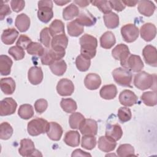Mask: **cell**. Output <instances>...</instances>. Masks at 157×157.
I'll return each mask as SVG.
<instances>
[{
  "mask_svg": "<svg viewBox=\"0 0 157 157\" xmlns=\"http://www.w3.org/2000/svg\"><path fill=\"white\" fill-rule=\"evenodd\" d=\"M13 61L7 55L0 56V73L1 75H8L11 72Z\"/></svg>",
  "mask_w": 157,
  "mask_h": 157,
  "instance_id": "31",
  "label": "cell"
},
{
  "mask_svg": "<svg viewBox=\"0 0 157 157\" xmlns=\"http://www.w3.org/2000/svg\"><path fill=\"white\" fill-rule=\"evenodd\" d=\"M80 55L86 58L91 59L96 54V47L98 46L97 39L90 34H83L80 38Z\"/></svg>",
  "mask_w": 157,
  "mask_h": 157,
  "instance_id": "1",
  "label": "cell"
},
{
  "mask_svg": "<svg viewBox=\"0 0 157 157\" xmlns=\"http://www.w3.org/2000/svg\"><path fill=\"white\" fill-rule=\"evenodd\" d=\"M63 132V131L60 124L53 121L49 123V126L46 132L49 139L54 141H58L60 140Z\"/></svg>",
  "mask_w": 157,
  "mask_h": 157,
  "instance_id": "20",
  "label": "cell"
},
{
  "mask_svg": "<svg viewBox=\"0 0 157 157\" xmlns=\"http://www.w3.org/2000/svg\"><path fill=\"white\" fill-rule=\"evenodd\" d=\"M17 107V102L12 98H6L0 102V115L7 116L15 112Z\"/></svg>",
  "mask_w": 157,
  "mask_h": 157,
  "instance_id": "9",
  "label": "cell"
},
{
  "mask_svg": "<svg viewBox=\"0 0 157 157\" xmlns=\"http://www.w3.org/2000/svg\"><path fill=\"white\" fill-rule=\"evenodd\" d=\"M104 24L109 29H114L119 25V17L118 15L112 12H110L103 16Z\"/></svg>",
  "mask_w": 157,
  "mask_h": 157,
  "instance_id": "32",
  "label": "cell"
},
{
  "mask_svg": "<svg viewBox=\"0 0 157 157\" xmlns=\"http://www.w3.org/2000/svg\"><path fill=\"white\" fill-rule=\"evenodd\" d=\"M66 54L65 50H55L53 48H45L44 54L40 56L41 63L44 65L50 66L57 60L61 59Z\"/></svg>",
  "mask_w": 157,
  "mask_h": 157,
  "instance_id": "6",
  "label": "cell"
},
{
  "mask_svg": "<svg viewBox=\"0 0 157 157\" xmlns=\"http://www.w3.org/2000/svg\"><path fill=\"white\" fill-rule=\"evenodd\" d=\"M101 84L100 76L95 73L87 74L84 79V85L86 88L90 90H95L99 88Z\"/></svg>",
  "mask_w": 157,
  "mask_h": 157,
  "instance_id": "22",
  "label": "cell"
},
{
  "mask_svg": "<svg viewBox=\"0 0 157 157\" xmlns=\"http://www.w3.org/2000/svg\"><path fill=\"white\" fill-rule=\"evenodd\" d=\"M71 1H55L54 2L55 4H56L58 6H64L69 2H70Z\"/></svg>",
  "mask_w": 157,
  "mask_h": 157,
  "instance_id": "58",
  "label": "cell"
},
{
  "mask_svg": "<svg viewBox=\"0 0 157 157\" xmlns=\"http://www.w3.org/2000/svg\"><path fill=\"white\" fill-rule=\"evenodd\" d=\"M74 3L77 4L80 7H85L90 4V1H74Z\"/></svg>",
  "mask_w": 157,
  "mask_h": 157,
  "instance_id": "56",
  "label": "cell"
},
{
  "mask_svg": "<svg viewBox=\"0 0 157 157\" xmlns=\"http://www.w3.org/2000/svg\"><path fill=\"white\" fill-rule=\"evenodd\" d=\"M79 14V9L74 4L72 3L66 7L63 10V18L65 20H70L77 17Z\"/></svg>",
  "mask_w": 157,
  "mask_h": 157,
  "instance_id": "35",
  "label": "cell"
},
{
  "mask_svg": "<svg viewBox=\"0 0 157 157\" xmlns=\"http://www.w3.org/2000/svg\"><path fill=\"white\" fill-rule=\"evenodd\" d=\"M142 55L145 62L151 66H157V52L156 47L151 45H146L142 50Z\"/></svg>",
  "mask_w": 157,
  "mask_h": 157,
  "instance_id": "11",
  "label": "cell"
},
{
  "mask_svg": "<svg viewBox=\"0 0 157 157\" xmlns=\"http://www.w3.org/2000/svg\"><path fill=\"white\" fill-rule=\"evenodd\" d=\"M80 136L77 131H69L64 136V142L70 147H77L80 144Z\"/></svg>",
  "mask_w": 157,
  "mask_h": 157,
  "instance_id": "30",
  "label": "cell"
},
{
  "mask_svg": "<svg viewBox=\"0 0 157 157\" xmlns=\"http://www.w3.org/2000/svg\"><path fill=\"white\" fill-rule=\"evenodd\" d=\"M26 51L29 55L41 56L44 53L45 48L42 44L38 42H32L27 47Z\"/></svg>",
  "mask_w": 157,
  "mask_h": 157,
  "instance_id": "41",
  "label": "cell"
},
{
  "mask_svg": "<svg viewBox=\"0 0 157 157\" xmlns=\"http://www.w3.org/2000/svg\"><path fill=\"white\" fill-rule=\"evenodd\" d=\"M79 129L83 136H96L98 132V123L94 120L85 118Z\"/></svg>",
  "mask_w": 157,
  "mask_h": 157,
  "instance_id": "10",
  "label": "cell"
},
{
  "mask_svg": "<svg viewBox=\"0 0 157 157\" xmlns=\"http://www.w3.org/2000/svg\"><path fill=\"white\" fill-rule=\"evenodd\" d=\"M98 146L100 150L104 152H110L115 150L117 142L107 136H101L98 139Z\"/></svg>",
  "mask_w": 157,
  "mask_h": 157,
  "instance_id": "17",
  "label": "cell"
},
{
  "mask_svg": "<svg viewBox=\"0 0 157 157\" xmlns=\"http://www.w3.org/2000/svg\"><path fill=\"white\" fill-rule=\"evenodd\" d=\"M56 91L61 96H71L74 91V83L67 78H61L58 82Z\"/></svg>",
  "mask_w": 157,
  "mask_h": 157,
  "instance_id": "12",
  "label": "cell"
},
{
  "mask_svg": "<svg viewBox=\"0 0 157 157\" xmlns=\"http://www.w3.org/2000/svg\"><path fill=\"white\" fill-rule=\"evenodd\" d=\"M32 42L31 39L26 35H21L17 41L16 45L23 49H26L28 45Z\"/></svg>",
  "mask_w": 157,
  "mask_h": 157,
  "instance_id": "51",
  "label": "cell"
},
{
  "mask_svg": "<svg viewBox=\"0 0 157 157\" xmlns=\"http://www.w3.org/2000/svg\"><path fill=\"white\" fill-rule=\"evenodd\" d=\"M4 1H1L0 6V19L1 20H4V18L11 13V10L8 4L4 3Z\"/></svg>",
  "mask_w": 157,
  "mask_h": 157,
  "instance_id": "52",
  "label": "cell"
},
{
  "mask_svg": "<svg viewBox=\"0 0 157 157\" xmlns=\"http://www.w3.org/2000/svg\"><path fill=\"white\" fill-rule=\"evenodd\" d=\"M116 43V39L111 31L105 32L100 37L101 47L105 49L111 48Z\"/></svg>",
  "mask_w": 157,
  "mask_h": 157,
  "instance_id": "29",
  "label": "cell"
},
{
  "mask_svg": "<svg viewBox=\"0 0 157 157\" xmlns=\"http://www.w3.org/2000/svg\"><path fill=\"white\" fill-rule=\"evenodd\" d=\"M67 32L72 37H78L84 31V26L80 25L75 20L67 24Z\"/></svg>",
  "mask_w": 157,
  "mask_h": 157,
  "instance_id": "33",
  "label": "cell"
},
{
  "mask_svg": "<svg viewBox=\"0 0 157 157\" xmlns=\"http://www.w3.org/2000/svg\"><path fill=\"white\" fill-rule=\"evenodd\" d=\"M99 94L101 97L104 99H113L116 97L117 94V86L113 84L104 85L101 88Z\"/></svg>",
  "mask_w": 157,
  "mask_h": 157,
  "instance_id": "27",
  "label": "cell"
},
{
  "mask_svg": "<svg viewBox=\"0 0 157 157\" xmlns=\"http://www.w3.org/2000/svg\"><path fill=\"white\" fill-rule=\"evenodd\" d=\"M30 18L25 13H20L15 18V25L21 33L26 32L30 26Z\"/></svg>",
  "mask_w": 157,
  "mask_h": 157,
  "instance_id": "24",
  "label": "cell"
},
{
  "mask_svg": "<svg viewBox=\"0 0 157 157\" xmlns=\"http://www.w3.org/2000/svg\"><path fill=\"white\" fill-rule=\"evenodd\" d=\"M75 65L78 71L81 72H85L88 70L91 65V59L85 58L80 55L77 56L75 59Z\"/></svg>",
  "mask_w": 157,
  "mask_h": 157,
  "instance_id": "43",
  "label": "cell"
},
{
  "mask_svg": "<svg viewBox=\"0 0 157 157\" xmlns=\"http://www.w3.org/2000/svg\"><path fill=\"white\" fill-rule=\"evenodd\" d=\"M105 136L117 141L122 137L123 130L118 124H108L105 130Z\"/></svg>",
  "mask_w": 157,
  "mask_h": 157,
  "instance_id": "28",
  "label": "cell"
},
{
  "mask_svg": "<svg viewBox=\"0 0 157 157\" xmlns=\"http://www.w3.org/2000/svg\"><path fill=\"white\" fill-rule=\"evenodd\" d=\"M139 1H122V2L125 5L129 7H134L137 3Z\"/></svg>",
  "mask_w": 157,
  "mask_h": 157,
  "instance_id": "57",
  "label": "cell"
},
{
  "mask_svg": "<svg viewBox=\"0 0 157 157\" xmlns=\"http://www.w3.org/2000/svg\"><path fill=\"white\" fill-rule=\"evenodd\" d=\"M19 117L24 120H28L34 115V109L31 105L28 104H22L20 106L18 110Z\"/></svg>",
  "mask_w": 157,
  "mask_h": 157,
  "instance_id": "38",
  "label": "cell"
},
{
  "mask_svg": "<svg viewBox=\"0 0 157 157\" xmlns=\"http://www.w3.org/2000/svg\"><path fill=\"white\" fill-rule=\"evenodd\" d=\"M141 37L147 42L152 40L156 36V28L154 24L147 23L144 24L140 29Z\"/></svg>",
  "mask_w": 157,
  "mask_h": 157,
  "instance_id": "15",
  "label": "cell"
},
{
  "mask_svg": "<svg viewBox=\"0 0 157 157\" xmlns=\"http://www.w3.org/2000/svg\"><path fill=\"white\" fill-rule=\"evenodd\" d=\"M137 4V9L139 12L146 17L151 16L156 9L155 4L149 0L139 1Z\"/></svg>",
  "mask_w": 157,
  "mask_h": 157,
  "instance_id": "18",
  "label": "cell"
},
{
  "mask_svg": "<svg viewBox=\"0 0 157 157\" xmlns=\"http://www.w3.org/2000/svg\"><path fill=\"white\" fill-rule=\"evenodd\" d=\"M51 35L48 28H43L40 33L39 40L40 43L44 45L46 48H49L51 45Z\"/></svg>",
  "mask_w": 157,
  "mask_h": 157,
  "instance_id": "46",
  "label": "cell"
},
{
  "mask_svg": "<svg viewBox=\"0 0 157 157\" xmlns=\"http://www.w3.org/2000/svg\"><path fill=\"white\" fill-rule=\"evenodd\" d=\"M90 3L97 7L101 12L104 14H107L112 12V8L110 7L109 1H90Z\"/></svg>",
  "mask_w": 157,
  "mask_h": 157,
  "instance_id": "47",
  "label": "cell"
},
{
  "mask_svg": "<svg viewBox=\"0 0 157 157\" xmlns=\"http://www.w3.org/2000/svg\"><path fill=\"white\" fill-rule=\"evenodd\" d=\"M121 34L126 42L131 43L139 37V29L134 24H126L121 28Z\"/></svg>",
  "mask_w": 157,
  "mask_h": 157,
  "instance_id": "8",
  "label": "cell"
},
{
  "mask_svg": "<svg viewBox=\"0 0 157 157\" xmlns=\"http://www.w3.org/2000/svg\"><path fill=\"white\" fill-rule=\"evenodd\" d=\"M118 98L120 104L126 107L132 106L137 104L138 101L136 94L129 90H124L122 91L120 93Z\"/></svg>",
  "mask_w": 157,
  "mask_h": 157,
  "instance_id": "14",
  "label": "cell"
},
{
  "mask_svg": "<svg viewBox=\"0 0 157 157\" xmlns=\"http://www.w3.org/2000/svg\"><path fill=\"white\" fill-rule=\"evenodd\" d=\"M71 156L73 157V156H91V155L88 153H86V151H84L83 150H82L81 149H76L75 150Z\"/></svg>",
  "mask_w": 157,
  "mask_h": 157,
  "instance_id": "55",
  "label": "cell"
},
{
  "mask_svg": "<svg viewBox=\"0 0 157 157\" xmlns=\"http://www.w3.org/2000/svg\"><path fill=\"white\" fill-rule=\"evenodd\" d=\"M49 32L51 36L64 34V25L62 21L58 19L54 20L49 26Z\"/></svg>",
  "mask_w": 157,
  "mask_h": 157,
  "instance_id": "36",
  "label": "cell"
},
{
  "mask_svg": "<svg viewBox=\"0 0 157 157\" xmlns=\"http://www.w3.org/2000/svg\"><path fill=\"white\" fill-rule=\"evenodd\" d=\"M131 55L128 47L123 44H118L112 50V55L116 59L120 61L121 66L126 68L127 60Z\"/></svg>",
  "mask_w": 157,
  "mask_h": 157,
  "instance_id": "7",
  "label": "cell"
},
{
  "mask_svg": "<svg viewBox=\"0 0 157 157\" xmlns=\"http://www.w3.org/2000/svg\"><path fill=\"white\" fill-rule=\"evenodd\" d=\"M68 44V38L65 34H61L53 37L51 42L52 48L65 50Z\"/></svg>",
  "mask_w": 157,
  "mask_h": 157,
  "instance_id": "23",
  "label": "cell"
},
{
  "mask_svg": "<svg viewBox=\"0 0 157 157\" xmlns=\"http://www.w3.org/2000/svg\"><path fill=\"white\" fill-rule=\"evenodd\" d=\"M44 75L40 67L33 66L28 72V78L29 82L34 85L40 84L43 80Z\"/></svg>",
  "mask_w": 157,
  "mask_h": 157,
  "instance_id": "19",
  "label": "cell"
},
{
  "mask_svg": "<svg viewBox=\"0 0 157 157\" xmlns=\"http://www.w3.org/2000/svg\"><path fill=\"white\" fill-rule=\"evenodd\" d=\"M13 134V128L7 122H3L0 125V139L8 140Z\"/></svg>",
  "mask_w": 157,
  "mask_h": 157,
  "instance_id": "44",
  "label": "cell"
},
{
  "mask_svg": "<svg viewBox=\"0 0 157 157\" xmlns=\"http://www.w3.org/2000/svg\"><path fill=\"white\" fill-rule=\"evenodd\" d=\"M8 53L14 58L15 60H21L23 59L25 55V53L24 49L18 47L17 45L13 46L9 48L8 50Z\"/></svg>",
  "mask_w": 157,
  "mask_h": 157,
  "instance_id": "49",
  "label": "cell"
},
{
  "mask_svg": "<svg viewBox=\"0 0 157 157\" xmlns=\"http://www.w3.org/2000/svg\"><path fill=\"white\" fill-rule=\"evenodd\" d=\"M144 67V64L139 55H130L127 60L126 68L134 72H139Z\"/></svg>",
  "mask_w": 157,
  "mask_h": 157,
  "instance_id": "16",
  "label": "cell"
},
{
  "mask_svg": "<svg viewBox=\"0 0 157 157\" xmlns=\"http://www.w3.org/2000/svg\"><path fill=\"white\" fill-rule=\"evenodd\" d=\"M38 150L35 149L34 144L29 139H23L20 141V147L18 149L20 155L22 156H34Z\"/></svg>",
  "mask_w": 157,
  "mask_h": 157,
  "instance_id": "13",
  "label": "cell"
},
{
  "mask_svg": "<svg viewBox=\"0 0 157 157\" xmlns=\"http://www.w3.org/2000/svg\"><path fill=\"white\" fill-rule=\"evenodd\" d=\"M48 107V102L47 100L44 99H39L34 103V109L37 113H44Z\"/></svg>",
  "mask_w": 157,
  "mask_h": 157,
  "instance_id": "50",
  "label": "cell"
},
{
  "mask_svg": "<svg viewBox=\"0 0 157 157\" xmlns=\"http://www.w3.org/2000/svg\"><path fill=\"white\" fill-rule=\"evenodd\" d=\"M141 99L145 105L150 107L155 106L157 104V97L156 91H146L143 93Z\"/></svg>",
  "mask_w": 157,
  "mask_h": 157,
  "instance_id": "40",
  "label": "cell"
},
{
  "mask_svg": "<svg viewBox=\"0 0 157 157\" xmlns=\"http://www.w3.org/2000/svg\"><path fill=\"white\" fill-rule=\"evenodd\" d=\"M75 20L83 26H91L96 23V17L88 10L82 11L78 14Z\"/></svg>",
  "mask_w": 157,
  "mask_h": 157,
  "instance_id": "21",
  "label": "cell"
},
{
  "mask_svg": "<svg viewBox=\"0 0 157 157\" xmlns=\"http://www.w3.org/2000/svg\"><path fill=\"white\" fill-rule=\"evenodd\" d=\"M85 120L84 116L80 112H73L69 118V123L71 128L79 129L82 123Z\"/></svg>",
  "mask_w": 157,
  "mask_h": 157,
  "instance_id": "37",
  "label": "cell"
},
{
  "mask_svg": "<svg viewBox=\"0 0 157 157\" xmlns=\"http://www.w3.org/2000/svg\"><path fill=\"white\" fill-rule=\"evenodd\" d=\"M117 153L120 157L135 156L134 147L131 145L128 144L119 145L117 150Z\"/></svg>",
  "mask_w": 157,
  "mask_h": 157,
  "instance_id": "42",
  "label": "cell"
},
{
  "mask_svg": "<svg viewBox=\"0 0 157 157\" xmlns=\"http://www.w3.org/2000/svg\"><path fill=\"white\" fill-rule=\"evenodd\" d=\"M117 115L119 120L121 123H125L129 121L132 117V113L130 109L126 107L119 108Z\"/></svg>",
  "mask_w": 157,
  "mask_h": 157,
  "instance_id": "48",
  "label": "cell"
},
{
  "mask_svg": "<svg viewBox=\"0 0 157 157\" xmlns=\"http://www.w3.org/2000/svg\"><path fill=\"white\" fill-rule=\"evenodd\" d=\"M53 2L52 1H39L38 2L37 17L44 23H48L53 17Z\"/></svg>",
  "mask_w": 157,
  "mask_h": 157,
  "instance_id": "5",
  "label": "cell"
},
{
  "mask_svg": "<svg viewBox=\"0 0 157 157\" xmlns=\"http://www.w3.org/2000/svg\"><path fill=\"white\" fill-rule=\"evenodd\" d=\"M18 31L15 28H7L1 34V40L6 45L13 44L18 36Z\"/></svg>",
  "mask_w": 157,
  "mask_h": 157,
  "instance_id": "25",
  "label": "cell"
},
{
  "mask_svg": "<svg viewBox=\"0 0 157 157\" xmlns=\"http://www.w3.org/2000/svg\"><path fill=\"white\" fill-rule=\"evenodd\" d=\"M109 3L112 9H114L117 12H121L123 10L126 6L121 1H109Z\"/></svg>",
  "mask_w": 157,
  "mask_h": 157,
  "instance_id": "54",
  "label": "cell"
},
{
  "mask_svg": "<svg viewBox=\"0 0 157 157\" xmlns=\"http://www.w3.org/2000/svg\"><path fill=\"white\" fill-rule=\"evenodd\" d=\"M50 69L53 74L57 76L63 75L67 69V64L64 60L59 59L55 61L50 65Z\"/></svg>",
  "mask_w": 157,
  "mask_h": 157,
  "instance_id": "34",
  "label": "cell"
},
{
  "mask_svg": "<svg viewBox=\"0 0 157 157\" xmlns=\"http://www.w3.org/2000/svg\"><path fill=\"white\" fill-rule=\"evenodd\" d=\"M0 86L1 91L5 94H12L15 90L16 84L15 80L12 77L2 78L0 80Z\"/></svg>",
  "mask_w": 157,
  "mask_h": 157,
  "instance_id": "26",
  "label": "cell"
},
{
  "mask_svg": "<svg viewBox=\"0 0 157 157\" xmlns=\"http://www.w3.org/2000/svg\"><path fill=\"white\" fill-rule=\"evenodd\" d=\"M11 8L15 12H19L21 11L25 6V2L24 1H11L10 2Z\"/></svg>",
  "mask_w": 157,
  "mask_h": 157,
  "instance_id": "53",
  "label": "cell"
},
{
  "mask_svg": "<svg viewBox=\"0 0 157 157\" xmlns=\"http://www.w3.org/2000/svg\"><path fill=\"white\" fill-rule=\"evenodd\" d=\"M155 75L150 74L145 71L139 72L134 76V85L140 90L151 88L155 83Z\"/></svg>",
  "mask_w": 157,
  "mask_h": 157,
  "instance_id": "2",
  "label": "cell"
},
{
  "mask_svg": "<svg viewBox=\"0 0 157 157\" xmlns=\"http://www.w3.org/2000/svg\"><path fill=\"white\" fill-rule=\"evenodd\" d=\"M112 76L118 85L123 86L132 87V74L129 69L124 67H117L113 71Z\"/></svg>",
  "mask_w": 157,
  "mask_h": 157,
  "instance_id": "3",
  "label": "cell"
},
{
  "mask_svg": "<svg viewBox=\"0 0 157 157\" xmlns=\"http://www.w3.org/2000/svg\"><path fill=\"white\" fill-rule=\"evenodd\" d=\"M96 145V138L94 136H83L82 137L81 146L88 150L93 149Z\"/></svg>",
  "mask_w": 157,
  "mask_h": 157,
  "instance_id": "45",
  "label": "cell"
},
{
  "mask_svg": "<svg viewBox=\"0 0 157 157\" xmlns=\"http://www.w3.org/2000/svg\"><path fill=\"white\" fill-rule=\"evenodd\" d=\"M60 106L67 113H73L77 109L76 102L72 98H62L60 102Z\"/></svg>",
  "mask_w": 157,
  "mask_h": 157,
  "instance_id": "39",
  "label": "cell"
},
{
  "mask_svg": "<svg viewBox=\"0 0 157 157\" xmlns=\"http://www.w3.org/2000/svg\"><path fill=\"white\" fill-rule=\"evenodd\" d=\"M49 123L45 119L37 118L31 120L27 126L28 132L31 136H37L47 132Z\"/></svg>",
  "mask_w": 157,
  "mask_h": 157,
  "instance_id": "4",
  "label": "cell"
}]
</instances>
